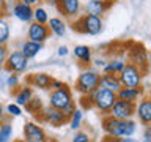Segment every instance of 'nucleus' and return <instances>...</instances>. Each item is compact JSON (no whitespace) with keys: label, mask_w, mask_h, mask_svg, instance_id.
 <instances>
[{"label":"nucleus","mask_w":151,"mask_h":142,"mask_svg":"<svg viewBox=\"0 0 151 142\" xmlns=\"http://www.w3.org/2000/svg\"><path fill=\"white\" fill-rule=\"evenodd\" d=\"M102 130L106 136L110 137H129L137 133V122L132 118L120 120L107 114L102 117Z\"/></svg>","instance_id":"obj_1"},{"label":"nucleus","mask_w":151,"mask_h":142,"mask_svg":"<svg viewBox=\"0 0 151 142\" xmlns=\"http://www.w3.org/2000/svg\"><path fill=\"white\" fill-rule=\"evenodd\" d=\"M101 73H98L93 68H85L80 71V74L76 79V90L80 96H90L94 90L99 87Z\"/></svg>","instance_id":"obj_2"},{"label":"nucleus","mask_w":151,"mask_h":142,"mask_svg":"<svg viewBox=\"0 0 151 142\" xmlns=\"http://www.w3.org/2000/svg\"><path fill=\"white\" fill-rule=\"evenodd\" d=\"M71 27L79 33L94 36V35H99V33L104 30V22H102V17H99V16L82 14V16L73 19Z\"/></svg>","instance_id":"obj_3"},{"label":"nucleus","mask_w":151,"mask_h":142,"mask_svg":"<svg viewBox=\"0 0 151 142\" xmlns=\"http://www.w3.org/2000/svg\"><path fill=\"white\" fill-rule=\"evenodd\" d=\"M90 98H91L93 107H96L101 114L107 115V114L110 112L113 103L116 101V92L109 90V88H104V87L99 85V87L90 95Z\"/></svg>","instance_id":"obj_4"},{"label":"nucleus","mask_w":151,"mask_h":142,"mask_svg":"<svg viewBox=\"0 0 151 142\" xmlns=\"http://www.w3.org/2000/svg\"><path fill=\"white\" fill-rule=\"evenodd\" d=\"M76 104L74 96H73V90L68 85H63L61 88L52 90L49 95V106L58 109V111H66L69 106Z\"/></svg>","instance_id":"obj_5"},{"label":"nucleus","mask_w":151,"mask_h":142,"mask_svg":"<svg viewBox=\"0 0 151 142\" xmlns=\"http://www.w3.org/2000/svg\"><path fill=\"white\" fill-rule=\"evenodd\" d=\"M118 78H120V82H121V87H140L142 85V80H143V73L137 68L134 63H131V62H126L124 68L120 71V74H118Z\"/></svg>","instance_id":"obj_6"},{"label":"nucleus","mask_w":151,"mask_h":142,"mask_svg":"<svg viewBox=\"0 0 151 142\" xmlns=\"http://www.w3.org/2000/svg\"><path fill=\"white\" fill-rule=\"evenodd\" d=\"M36 117L40 118L41 122H44V123H47V125H50L54 128L63 126L65 123H68V120H69V118L63 114V111H58V109L52 107V106H49V104L42 107Z\"/></svg>","instance_id":"obj_7"},{"label":"nucleus","mask_w":151,"mask_h":142,"mask_svg":"<svg viewBox=\"0 0 151 142\" xmlns=\"http://www.w3.org/2000/svg\"><path fill=\"white\" fill-rule=\"evenodd\" d=\"M3 68L8 73L22 74L28 68V59L21 51H11V52H8V57H6V62H5Z\"/></svg>","instance_id":"obj_8"},{"label":"nucleus","mask_w":151,"mask_h":142,"mask_svg":"<svg viewBox=\"0 0 151 142\" xmlns=\"http://www.w3.org/2000/svg\"><path fill=\"white\" fill-rule=\"evenodd\" d=\"M127 57H129L131 63H134L142 73H146L150 63H148V51L145 49L143 44H139V43L131 44V47L127 49Z\"/></svg>","instance_id":"obj_9"},{"label":"nucleus","mask_w":151,"mask_h":142,"mask_svg":"<svg viewBox=\"0 0 151 142\" xmlns=\"http://www.w3.org/2000/svg\"><path fill=\"white\" fill-rule=\"evenodd\" d=\"M109 115L120 118V120H126V118H132L135 115V103L124 101V99H118L113 103V106L109 112Z\"/></svg>","instance_id":"obj_10"},{"label":"nucleus","mask_w":151,"mask_h":142,"mask_svg":"<svg viewBox=\"0 0 151 142\" xmlns=\"http://www.w3.org/2000/svg\"><path fill=\"white\" fill-rule=\"evenodd\" d=\"M50 38V30L47 27V24H38L35 21H32L28 24L27 28V40L35 41V43H44Z\"/></svg>","instance_id":"obj_11"},{"label":"nucleus","mask_w":151,"mask_h":142,"mask_svg":"<svg viewBox=\"0 0 151 142\" xmlns=\"http://www.w3.org/2000/svg\"><path fill=\"white\" fill-rule=\"evenodd\" d=\"M24 139L27 142H47V134L36 122H25L22 128Z\"/></svg>","instance_id":"obj_12"},{"label":"nucleus","mask_w":151,"mask_h":142,"mask_svg":"<svg viewBox=\"0 0 151 142\" xmlns=\"http://www.w3.org/2000/svg\"><path fill=\"white\" fill-rule=\"evenodd\" d=\"M58 5H57V9L63 14V17L66 19H76L80 16V11H82V3L80 0H57Z\"/></svg>","instance_id":"obj_13"},{"label":"nucleus","mask_w":151,"mask_h":142,"mask_svg":"<svg viewBox=\"0 0 151 142\" xmlns=\"http://www.w3.org/2000/svg\"><path fill=\"white\" fill-rule=\"evenodd\" d=\"M135 117L143 126L151 123V98L142 96L139 103H135Z\"/></svg>","instance_id":"obj_14"},{"label":"nucleus","mask_w":151,"mask_h":142,"mask_svg":"<svg viewBox=\"0 0 151 142\" xmlns=\"http://www.w3.org/2000/svg\"><path fill=\"white\" fill-rule=\"evenodd\" d=\"M33 8L35 7H30V5H27V3H22V2H17L13 5V9H11V13H13V16L17 19V21H21L24 24H30L33 21Z\"/></svg>","instance_id":"obj_15"},{"label":"nucleus","mask_w":151,"mask_h":142,"mask_svg":"<svg viewBox=\"0 0 151 142\" xmlns=\"http://www.w3.org/2000/svg\"><path fill=\"white\" fill-rule=\"evenodd\" d=\"M52 76L47 73H42V71H38V73H33L27 78V84L32 85L33 88H40V90H49L50 84H52Z\"/></svg>","instance_id":"obj_16"},{"label":"nucleus","mask_w":151,"mask_h":142,"mask_svg":"<svg viewBox=\"0 0 151 142\" xmlns=\"http://www.w3.org/2000/svg\"><path fill=\"white\" fill-rule=\"evenodd\" d=\"M35 96L33 93V87L28 84H24V85H19V87L14 90V103L19 104V106H25V104L30 101V99Z\"/></svg>","instance_id":"obj_17"},{"label":"nucleus","mask_w":151,"mask_h":142,"mask_svg":"<svg viewBox=\"0 0 151 142\" xmlns=\"http://www.w3.org/2000/svg\"><path fill=\"white\" fill-rule=\"evenodd\" d=\"M110 7L112 5L104 3V2H101V0H87V3H85V7H83V11H85V14H91V16L102 17V14L106 13Z\"/></svg>","instance_id":"obj_18"},{"label":"nucleus","mask_w":151,"mask_h":142,"mask_svg":"<svg viewBox=\"0 0 151 142\" xmlns=\"http://www.w3.org/2000/svg\"><path fill=\"white\" fill-rule=\"evenodd\" d=\"M73 55L82 65H85V66H90V65H91V62H93V51H91V47H88L85 44H77V46H76L73 49Z\"/></svg>","instance_id":"obj_19"},{"label":"nucleus","mask_w":151,"mask_h":142,"mask_svg":"<svg viewBox=\"0 0 151 142\" xmlns=\"http://www.w3.org/2000/svg\"><path fill=\"white\" fill-rule=\"evenodd\" d=\"M143 95V90L140 87H121L120 90L116 92V98L118 99H124V101H131V103H137V99L142 98Z\"/></svg>","instance_id":"obj_20"},{"label":"nucleus","mask_w":151,"mask_h":142,"mask_svg":"<svg viewBox=\"0 0 151 142\" xmlns=\"http://www.w3.org/2000/svg\"><path fill=\"white\" fill-rule=\"evenodd\" d=\"M99 85H101V87H104V88L113 90V92H118V90L121 88L120 78H118V74H113V73H101Z\"/></svg>","instance_id":"obj_21"},{"label":"nucleus","mask_w":151,"mask_h":142,"mask_svg":"<svg viewBox=\"0 0 151 142\" xmlns=\"http://www.w3.org/2000/svg\"><path fill=\"white\" fill-rule=\"evenodd\" d=\"M42 49V44L41 43H35V41H30V40H25V41H22V44H21V51L24 55L27 57L28 60L30 59H35V57L41 52Z\"/></svg>","instance_id":"obj_22"},{"label":"nucleus","mask_w":151,"mask_h":142,"mask_svg":"<svg viewBox=\"0 0 151 142\" xmlns=\"http://www.w3.org/2000/svg\"><path fill=\"white\" fill-rule=\"evenodd\" d=\"M47 27L50 30V35H55L57 38H63L66 33V22L61 17H49Z\"/></svg>","instance_id":"obj_23"},{"label":"nucleus","mask_w":151,"mask_h":142,"mask_svg":"<svg viewBox=\"0 0 151 142\" xmlns=\"http://www.w3.org/2000/svg\"><path fill=\"white\" fill-rule=\"evenodd\" d=\"M126 60L123 57H113V59H109L107 63L104 65L102 73H113V74H120V71L124 68Z\"/></svg>","instance_id":"obj_24"},{"label":"nucleus","mask_w":151,"mask_h":142,"mask_svg":"<svg viewBox=\"0 0 151 142\" xmlns=\"http://www.w3.org/2000/svg\"><path fill=\"white\" fill-rule=\"evenodd\" d=\"M11 36V28H9V22L5 16H0V44H6Z\"/></svg>","instance_id":"obj_25"},{"label":"nucleus","mask_w":151,"mask_h":142,"mask_svg":"<svg viewBox=\"0 0 151 142\" xmlns=\"http://www.w3.org/2000/svg\"><path fill=\"white\" fill-rule=\"evenodd\" d=\"M82 122H83V112H82V109H77L76 107V111L71 114V117H69V128L73 131H77L80 130V126H82Z\"/></svg>","instance_id":"obj_26"},{"label":"nucleus","mask_w":151,"mask_h":142,"mask_svg":"<svg viewBox=\"0 0 151 142\" xmlns=\"http://www.w3.org/2000/svg\"><path fill=\"white\" fill-rule=\"evenodd\" d=\"M24 107H25V111H27L28 114H32V115H38V114H40V111L44 107V104H42V99H41V98L33 96Z\"/></svg>","instance_id":"obj_27"},{"label":"nucleus","mask_w":151,"mask_h":142,"mask_svg":"<svg viewBox=\"0 0 151 142\" xmlns=\"http://www.w3.org/2000/svg\"><path fill=\"white\" fill-rule=\"evenodd\" d=\"M33 21L38 24H47L49 21V13L44 7H35L33 8Z\"/></svg>","instance_id":"obj_28"},{"label":"nucleus","mask_w":151,"mask_h":142,"mask_svg":"<svg viewBox=\"0 0 151 142\" xmlns=\"http://www.w3.org/2000/svg\"><path fill=\"white\" fill-rule=\"evenodd\" d=\"M13 137V125L8 122H3L0 125V142H11Z\"/></svg>","instance_id":"obj_29"},{"label":"nucleus","mask_w":151,"mask_h":142,"mask_svg":"<svg viewBox=\"0 0 151 142\" xmlns=\"http://www.w3.org/2000/svg\"><path fill=\"white\" fill-rule=\"evenodd\" d=\"M5 112H6L9 117H21L22 115V106H19L16 103H9L8 106L5 107Z\"/></svg>","instance_id":"obj_30"},{"label":"nucleus","mask_w":151,"mask_h":142,"mask_svg":"<svg viewBox=\"0 0 151 142\" xmlns=\"http://www.w3.org/2000/svg\"><path fill=\"white\" fill-rule=\"evenodd\" d=\"M6 85H8L11 90H16L19 85H21V78H19V74L9 73V76L6 78Z\"/></svg>","instance_id":"obj_31"},{"label":"nucleus","mask_w":151,"mask_h":142,"mask_svg":"<svg viewBox=\"0 0 151 142\" xmlns=\"http://www.w3.org/2000/svg\"><path fill=\"white\" fill-rule=\"evenodd\" d=\"M73 142H91V136L85 131H76V134L73 137Z\"/></svg>","instance_id":"obj_32"},{"label":"nucleus","mask_w":151,"mask_h":142,"mask_svg":"<svg viewBox=\"0 0 151 142\" xmlns=\"http://www.w3.org/2000/svg\"><path fill=\"white\" fill-rule=\"evenodd\" d=\"M8 47L6 44H0V68H3L5 62H6V57H8Z\"/></svg>","instance_id":"obj_33"},{"label":"nucleus","mask_w":151,"mask_h":142,"mask_svg":"<svg viewBox=\"0 0 151 142\" xmlns=\"http://www.w3.org/2000/svg\"><path fill=\"white\" fill-rule=\"evenodd\" d=\"M80 106H82L83 109H90V107H93V104H91V98H90V96H80Z\"/></svg>","instance_id":"obj_34"},{"label":"nucleus","mask_w":151,"mask_h":142,"mask_svg":"<svg viewBox=\"0 0 151 142\" xmlns=\"http://www.w3.org/2000/svg\"><path fill=\"white\" fill-rule=\"evenodd\" d=\"M91 63L96 66V68H104V65L107 63V59H104V57H98V59H93Z\"/></svg>","instance_id":"obj_35"},{"label":"nucleus","mask_w":151,"mask_h":142,"mask_svg":"<svg viewBox=\"0 0 151 142\" xmlns=\"http://www.w3.org/2000/svg\"><path fill=\"white\" fill-rule=\"evenodd\" d=\"M69 54V49H68V46H60L58 47V49H57V55H58V57H66V55H68Z\"/></svg>","instance_id":"obj_36"},{"label":"nucleus","mask_w":151,"mask_h":142,"mask_svg":"<svg viewBox=\"0 0 151 142\" xmlns=\"http://www.w3.org/2000/svg\"><path fill=\"white\" fill-rule=\"evenodd\" d=\"M115 142H139L134 136H129V137H115Z\"/></svg>","instance_id":"obj_37"},{"label":"nucleus","mask_w":151,"mask_h":142,"mask_svg":"<svg viewBox=\"0 0 151 142\" xmlns=\"http://www.w3.org/2000/svg\"><path fill=\"white\" fill-rule=\"evenodd\" d=\"M63 82H61V80H58V79H52V84H50V88L52 90H57V88H61L63 87Z\"/></svg>","instance_id":"obj_38"},{"label":"nucleus","mask_w":151,"mask_h":142,"mask_svg":"<svg viewBox=\"0 0 151 142\" xmlns=\"http://www.w3.org/2000/svg\"><path fill=\"white\" fill-rule=\"evenodd\" d=\"M19 2H22V3H27V5H30V7H35V5L40 2V0H19Z\"/></svg>","instance_id":"obj_39"},{"label":"nucleus","mask_w":151,"mask_h":142,"mask_svg":"<svg viewBox=\"0 0 151 142\" xmlns=\"http://www.w3.org/2000/svg\"><path fill=\"white\" fill-rule=\"evenodd\" d=\"M5 120V109H3V106L0 104V122H3Z\"/></svg>","instance_id":"obj_40"},{"label":"nucleus","mask_w":151,"mask_h":142,"mask_svg":"<svg viewBox=\"0 0 151 142\" xmlns=\"http://www.w3.org/2000/svg\"><path fill=\"white\" fill-rule=\"evenodd\" d=\"M47 3H49L50 7H54V8H57V5H58V2H57V0H47Z\"/></svg>","instance_id":"obj_41"},{"label":"nucleus","mask_w":151,"mask_h":142,"mask_svg":"<svg viewBox=\"0 0 151 142\" xmlns=\"http://www.w3.org/2000/svg\"><path fill=\"white\" fill-rule=\"evenodd\" d=\"M101 2H104V3H109V5H113V2H115V0H101Z\"/></svg>","instance_id":"obj_42"},{"label":"nucleus","mask_w":151,"mask_h":142,"mask_svg":"<svg viewBox=\"0 0 151 142\" xmlns=\"http://www.w3.org/2000/svg\"><path fill=\"white\" fill-rule=\"evenodd\" d=\"M148 63H150V66H151V51L148 52Z\"/></svg>","instance_id":"obj_43"},{"label":"nucleus","mask_w":151,"mask_h":142,"mask_svg":"<svg viewBox=\"0 0 151 142\" xmlns=\"http://www.w3.org/2000/svg\"><path fill=\"white\" fill-rule=\"evenodd\" d=\"M140 142H151V139H148V137H143V139H142Z\"/></svg>","instance_id":"obj_44"},{"label":"nucleus","mask_w":151,"mask_h":142,"mask_svg":"<svg viewBox=\"0 0 151 142\" xmlns=\"http://www.w3.org/2000/svg\"><path fill=\"white\" fill-rule=\"evenodd\" d=\"M14 142H27L25 139H17V141H14Z\"/></svg>","instance_id":"obj_45"},{"label":"nucleus","mask_w":151,"mask_h":142,"mask_svg":"<svg viewBox=\"0 0 151 142\" xmlns=\"http://www.w3.org/2000/svg\"><path fill=\"white\" fill-rule=\"evenodd\" d=\"M146 126H150V128H151V123H150V125H146Z\"/></svg>","instance_id":"obj_46"},{"label":"nucleus","mask_w":151,"mask_h":142,"mask_svg":"<svg viewBox=\"0 0 151 142\" xmlns=\"http://www.w3.org/2000/svg\"><path fill=\"white\" fill-rule=\"evenodd\" d=\"M0 5H2V0H0Z\"/></svg>","instance_id":"obj_47"},{"label":"nucleus","mask_w":151,"mask_h":142,"mask_svg":"<svg viewBox=\"0 0 151 142\" xmlns=\"http://www.w3.org/2000/svg\"><path fill=\"white\" fill-rule=\"evenodd\" d=\"M150 98H151V96H150Z\"/></svg>","instance_id":"obj_48"}]
</instances>
